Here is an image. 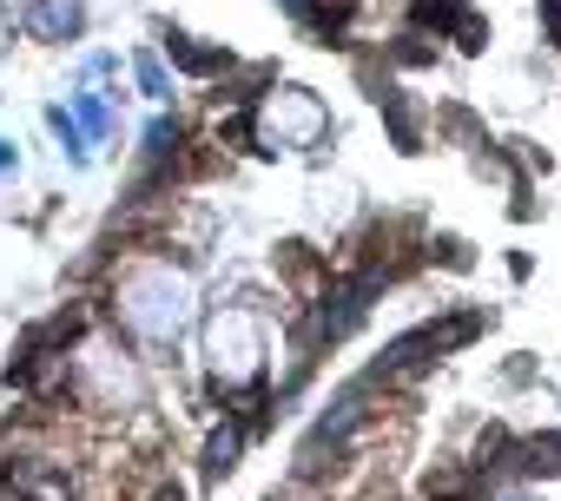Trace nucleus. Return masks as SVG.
Masks as SVG:
<instances>
[{"label": "nucleus", "mask_w": 561, "mask_h": 501, "mask_svg": "<svg viewBox=\"0 0 561 501\" xmlns=\"http://www.w3.org/2000/svg\"><path fill=\"white\" fill-rule=\"evenodd\" d=\"M331 132V113L318 93L305 86H271L257 106H251V145L257 152H305Z\"/></svg>", "instance_id": "obj_1"}, {"label": "nucleus", "mask_w": 561, "mask_h": 501, "mask_svg": "<svg viewBox=\"0 0 561 501\" xmlns=\"http://www.w3.org/2000/svg\"><path fill=\"white\" fill-rule=\"evenodd\" d=\"M205 357H211V376L225 389H244L257 383V363H264V337H257V317L244 304H218L205 317Z\"/></svg>", "instance_id": "obj_2"}, {"label": "nucleus", "mask_w": 561, "mask_h": 501, "mask_svg": "<svg viewBox=\"0 0 561 501\" xmlns=\"http://www.w3.org/2000/svg\"><path fill=\"white\" fill-rule=\"evenodd\" d=\"M179 304H185V291H179L165 271H133L126 291H119V324H126L133 337L165 343V337H179V317H185Z\"/></svg>", "instance_id": "obj_3"}, {"label": "nucleus", "mask_w": 561, "mask_h": 501, "mask_svg": "<svg viewBox=\"0 0 561 501\" xmlns=\"http://www.w3.org/2000/svg\"><path fill=\"white\" fill-rule=\"evenodd\" d=\"M416 27L449 34L462 54H482V40H489V21L469 8V0H416Z\"/></svg>", "instance_id": "obj_4"}, {"label": "nucleus", "mask_w": 561, "mask_h": 501, "mask_svg": "<svg viewBox=\"0 0 561 501\" xmlns=\"http://www.w3.org/2000/svg\"><path fill=\"white\" fill-rule=\"evenodd\" d=\"M80 21H87L80 0H34V8H27V34L34 40H73Z\"/></svg>", "instance_id": "obj_5"}, {"label": "nucleus", "mask_w": 561, "mask_h": 501, "mask_svg": "<svg viewBox=\"0 0 561 501\" xmlns=\"http://www.w3.org/2000/svg\"><path fill=\"white\" fill-rule=\"evenodd\" d=\"M244 435H251V422H238V416H231V422H218V429L205 435V455H198V462H205V481H225V475L238 468Z\"/></svg>", "instance_id": "obj_6"}, {"label": "nucleus", "mask_w": 561, "mask_h": 501, "mask_svg": "<svg viewBox=\"0 0 561 501\" xmlns=\"http://www.w3.org/2000/svg\"><path fill=\"white\" fill-rule=\"evenodd\" d=\"M165 54H172V67H179V73H198V80H211V73H225V67H231V54H225V47H205V40H192V34H165Z\"/></svg>", "instance_id": "obj_7"}, {"label": "nucleus", "mask_w": 561, "mask_h": 501, "mask_svg": "<svg viewBox=\"0 0 561 501\" xmlns=\"http://www.w3.org/2000/svg\"><path fill=\"white\" fill-rule=\"evenodd\" d=\"M285 14L305 21L318 40H337V34H344V14H351V0H285Z\"/></svg>", "instance_id": "obj_8"}, {"label": "nucleus", "mask_w": 561, "mask_h": 501, "mask_svg": "<svg viewBox=\"0 0 561 501\" xmlns=\"http://www.w3.org/2000/svg\"><path fill=\"white\" fill-rule=\"evenodd\" d=\"M383 100V119H390V132H397V152H423V132H416V113H410V100L403 93H377Z\"/></svg>", "instance_id": "obj_9"}, {"label": "nucleus", "mask_w": 561, "mask_h": 501, "mask_svg": "<svg viewBox=\"0 0 561 501\" xmlns=\"http://www.w3.org/2000/svg\"><path fill=\"white\" fill-rule=\"evenodd\" d=\"M47 126L60 132L67 159H73V165H87V132H80V113H67V106H47Z\"/></svg>", "instance_id": "obj_10"}, {"label": "nucleus", "mask_w": 561, "mask_h": 501, "mask_svg": "<svg viewBox=\"0 0 561 501\" xmlns=\"http://www.w3.org/2000/svg\"><path fill=\"white\" fill-rule=\"evenodd\" d=\"M133 80H139V93H146V100H165V93H172V80H165V60H159V54H139V60H133Z\"/></svg>", "instance_id": "obj_11"}, {"label": "nucleus", "mask_w": 561, "mask_h": 501, "mask_svg": "<svg viewBox=\"0 0 561 501\" xmlns=\"http://www.w3.org/2000/svg\"><path fill=\"white\" fill-rule=\"evenodd\" d=\"M73 113H80V126H87L93 139H106V126H113V113H106V100H100V93H80V106H73Z\"/></svg>", "instance_id": "obj_12"}, {"label": "nucleus", "mask_w": 561, "mask_h": 501, "mask_svg": "<svg viewBox=\"0 0 561 501\" xmlns=\"http://www.w3.org/2000/svg\"><path fill=\"white\" fill-rule=\"evenodd\" d=\"M146 152H152V159H172V152H179V119H152V126H146Z\"/></svg>", "instance_id": "obj_13"}, {"label": "nucleus", "mask_w": 561, "mask_h": 501, "mask_svg": "<svg viewBox=\"0 0 561 501\" xmlns=\"http://www.w3.org/2000/svg\"><path fill=\"white\" fill-rule=\"evenodd\" d=\"M541 27H548V40L561 47V0H541Z\"/></svg>", "instance_id": "obj_14"}, {"label": "nucleus", "mask_w": 561, "mask_h": 501, "mask_svg": "<svg viewBox=\"0 0 561 501\" xmlns=\"http://www.w3.org/2000/svg\"><path fill=\"white\" fill-rule=\"evenodd\" d=\"M14 172V139H0V178Z\"/></svg>", "instance_id": "obj_15"}, {"label": "nucleus", "mask_w": 561, "mask_h": 501, "mask_svg": "<svg viewBox=\"0 0 561 501\" xmlns=\"http://www.w3.org/2000/svg\"><path fill=\"white\" fill-rule=\"evenodd\" d=\"M152 501H185V494H179V488H159V494H152Z\"/></svg>", "instance_id": "obj_16"}, {"label": "nucleus", "mask_w": 561, "mask_h": 501, "mask_svg": "<svg viewBox=\"0 0 561 501\" xmlns=\"http://www.w3.org/2000/svg\"><path fill=\"white\" fill-rule=\"evenodd\" d=\"M502 501H535V494H502Z\"/></svg>", "instance_id": "obj_17"}]
</instances>
